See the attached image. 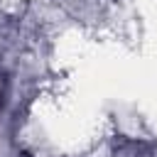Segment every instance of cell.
Instances as JSON below:
<instances>
[{"label": "cell", "instance_id": "obj_1", "mask_svg": "<svg viewBox=\"0 0 157 157\" xmlns=\"http://www.w3.org/2000/svg\"><path fill=\"white\" fill-rule=\"evenodd\" d=\"M5 96H7V81H5V76L0 74V110H2V105H5Z\"/></svg>", "mask_w": 157, "mask_h": 157}]
</instances>
